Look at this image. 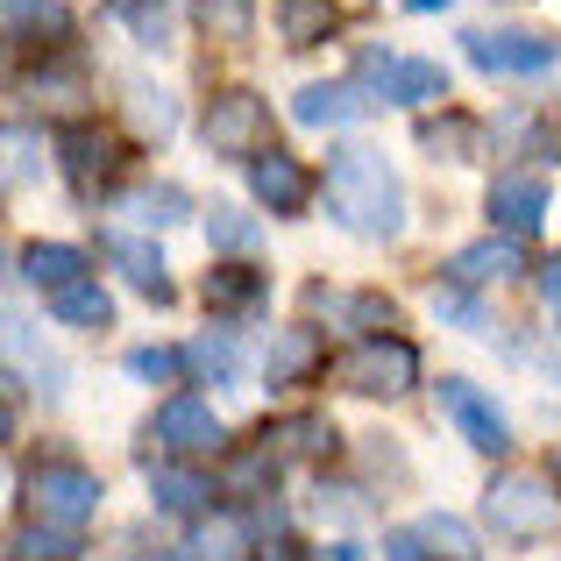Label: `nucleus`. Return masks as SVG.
<instances>
[{
	"label": "nucleus",
	"instance_id": "obj_26",
	"mask_svg": "<svg viewBox=\"0 0 561 561\" xmlns=\"http://www.w3.org/2000/svg\"><path fill=\"white\" fill-rule=\"evenodd\" d=\"M107 8H114V22H128L150 50L171 43V8H164V0H107Z\"/></svg>",
	"mask_w": 561,
	"mask_h": 561
},
{
	"label": "nucleus",
	"instance_id": "obj_25",
	"mask_svg": "<svg viewBox=\"0 0 561 561\" xmlns=\"http://www.w3.org/2000/svg\"><path fill=\"white\" fill-rule=\"evenodd\" d=\"M277 28H285V43H320L334 28V0H285Z\"/></svg>",
	"mask_w": 561,
	"mask_h": 561
},
{
	"label": "nucleus",
	"instance_id": "obj_33",
	"mask_svg": "<svg viewBox=\"0 0 561 561\" xmlns=\"http://www.w3.org/2000/svg\"><path fill=\"white\" fill-rule=\"evenodd\" d=\"M136 122L142 128H157V136H171V128H179V107H171V93H150V85H136Z\"/></svg>",
	"mask_w": 561,
	"mask_h": 561
},
{
	"label": "nucleus",
	"instance_id": "obj_3",
	"mask_svg": "<svg viewBox=\"0 0 561 561\" xmlns=\"http://www.w3.org/2000/svg\"><path fill=\"white\" fill-rule=\"evenodd\" d=\"M100 497L107 491H100V477L85 462H36L28 469V512L43 526H65L71 534V526H85L100 512Z\"/></svg>",
	"mask_w": 561,
	"mask_h": 561
},
{
	"label": "nucleus",
	"instance_id": "obj_6",
	"mask_svg": "<svg viewBox=\"0 0 561 561\" xmlns=\"http://www.w3.org/2000/svg\"><path fill=\"white\" fill-rule=\"evenodd\" d=\"M440 412L455 420V434H462L477 455H505L512 448V420L497 412V398L477 391L469 377H440Z\"/></svg>",
	"mask_w": 561,
	"mask_h": 561
},
{
	"label": "nucleus",
	"instance_id": "obj_31",
	"mask_svg": "<svg viewBox=\"0 0 561 561\" xmlns=\"http://www.w3.org/2000/svg\"><path fill=\"white\" fill-rule=\"evenodd\" d=\"M179 370H185L179 348H128V377H142V383H171Z\"/></svg>",
	"mask_w": 561,
	"mask_h": 561
},
{
	"label": "nucleus",
	"instance_id": "obj_5",
	"mask_svg": "<svg viewBox=\"0 0 561 561\" xmlns=\"http://www.w3.org/2000/svg\"><path fill=\"white\" fill-rule=\"evenodd\" d=\"M342 383H356L370 398H398L420 383V348L398 342V334H370V342H356L342 356Z\"/></svg>",
	"mask_w": 561,
	"mask_h": 561
},
{
	"label": "nucleus",
	"instance_id": "obj_4",
	"mask_svg": "<svg viewBox=\"0 0 561 561\" xmlns=\"http://www.w3.org/2000/svg\"><path fill=\"white\" fill-rule=\"evenodd\" d=\"M199 136H206L214 157H263L271 150V107H263L249 85H234V93H220L214 107H206Z\"/></svg>",
	"mask_w": 561,
	"mask_h": 561
},
{
	"label": "nucleus",
	"instance_id": "obj_7",
	"mask_svg": "<svg viewBox=\"0 0 561 561\" xmlns=\"http://www.w3.org/2000/svg\"><path fill=\"white\" fill-rule=\"evenodd\" d=\"M363 79H370L377 100H391V107H434V100H448V71H440L434 57H383V50H370L363 57Z\"/></svg>",
	"mask_w": 561,
	"mask_h": 561
},
{
	"label": "nucleus",
	"instance_id": "obj_16",
	"mask_svg": "<svg viewBox=\"0 0 561 561\" xmlns=\"http://www.w3.org/2000/svg\"><path fill=\"white\" fill-rule=\"evenodd\" d=\"M107 256L122 263V277L142 291V299L171 306V277H164V256H157L150 242H136V234H107Z\"/></svg>",
	"mask_w": 561,
	"mask_h": 561
},
{
	"label": "nucleus",
	"instance_id": "obj_2",
	"mask_svg": "<svg viewBox=\"0 0 561 561\" xmlns=\"http://www.w3.org/2000/svg\"><path fill=\"white\" fill-rule=\"evenodd\" d=\"M483 519H491L505 540H548L554 519H561V497H554V483L512 469V477H497L491 491H483Z\"/></svg>",
	"mask_w": 561,
	"mask_h": 561
},
{
	"label": "nucleus",
	"instance_id": "obj_17",
	"mask_svg": "<svg viewBox=\"0 0 561 561\" xmlns=\"http://www.w3.org/2000/svg\"><path fill=\"white\" fill-rule=\"evenodd\" d=\"M50 320H57V328H107V320H114V299L93 285V277H79L71 291H57V299H50Z\"/></svg>",
	"mask_w": 561,
	"mask_h": 561
},
{
	"label": "nucleus",
	"instance_id": "obj_34",
	"mask_svg": "<svg viewBox=\"0 0 561 561\" xmlns=\"http://www.w3.org/2000/svg\"><path fill=\"white\" fill-rule=\"evenodd\" d=\"M434 313H448V320H462L469 334H483V306L462 299V285H440V291H434Z\"/></svg>",
	"mask_w": 561,
	"mask_h": 561
},
{
	"label": "nucleus",
	"instance_id": "obj_1",
	"mask_svg": "<svg viewBox=\"0 0 561 561\" xmlns=\"http://www.w3.org/2000/svg\"><path fill=\"white\" fill-rule=\"evenodd\" d=\"M328 214H334V228L363 234V242H391V234L405 228V185H398V171L383 164V150H363V142L334 150Z\"/></svg>",
	"mask_w": 561,
	"mask_h": 561
},
{
	"label": "nucleus",
	"instance_id": "obj_29",
	"mask_svg": "<svg viewBox=\"0 0 561 561\" xmlns=\"http://www.w3.org/2000/svg\"><path fill=\"white\" fill-rule=\"evenodd\" d=\"M128 214L142 228H171V220H185V192L179 185H142V192H128Z\"/></svg>",
	"mask_w": 561,
	"mask_h": 561
},
{
	"label": "nucleus",
	"instance_id": "obj_15",
	"mask_svg": "<svg viewBox=\"0 0 561 561\" xmlns=\"http://www.w3.org/2000/svg\"><path fill=\"white\" fill-rule=\"evenodd\" d=\"M57 150H65V171H71V185H79V192H93V185L114 171V142L100 136L93 122L65 128V136H57Z\"/></svg>",
	"mask_w": 561,
	"mask_h": 561
},
{
	"label": "nucleus",
	"instance_id": "obj_19",
	"mask_svg": "<svg viewBox=\"0 0 561 561\" xmlns=\"http://www.w3.org/2000/svg\"><path fill=\"white\" fill-rule=\"evenodd\" d=\"M65 36L71 28V14L57 8V0H0V36Z\"/></svg>",
	"mask_w": 561,
	"mask_h": 561
},
{
	"label": "nucleus",
	"instance_id": "obj_41",
	"mask_svg": "<svg viewBox=\"0 0 561 561\" xmlns=\"http://www.w3.org/2000/svg\"><path fill=\"white\" fill-rule=\"evenodd\" d=\"M14 434V420H8V405H0V440H8Z\"/></svg>",
	"mask_w": 561,
	"mask_h": 561
},
{
	"label": "nucleus",
	"instance_id": "obj_27",
	"mask_svg": "<svg viewBox=\"0 0 561 561\" xmlns=\"http://www.w3.org/2000/svg\"><path fill=\"white\" fill-rule=\"evenodd\" d=\"M150 497L164 512H199L214 491H206V477H192V469H157V477H150Z\"/></svg>",
	"mask_w": 561,
	"mask_h": 561
},
{
	"label": "nucleus",
	"instance_id": "obj_23",
	"mask_svg": "<svg viewBox=\"0 0 561 561\" xmlns=\"http://www.w3.org/2000/svg\"><path fill=\"white\" fill-rule=\"evenodd\" d=\"M43 171V136L28 128H0V185H22Z\"/></svg>",
	"mask_w": 561,
	"mask_h": 561
},
{
	"label": "nucleus",
	"instance_id": "obj_10",
	"mask_svg": "<svg viewBox=\"0 0 561 561\" xmlns=\"http://www.w3.org/2000/svg\"><path fill=\"white\" fill-rule=\"evenodd\" d=\"M249 192H256L271 214H299L306 206V192H313V179H306V164L299 157H285V150H263V157H249Z\"/></svg>",
	"mask_w": 561,
	"mask_h": 561
},
{
	"label": "nucleus",
	"instance_id": "obj_9",
	"mask_svg": "<svg viewBox=\"0 0 561 561\" xmlns=\"http://www.w3.org/2000/svg\"><path fill=\"white\" fill-rule=\"evenodd\" d=\"M164 448H179V455H206V448H220L228 440V426H220V412L206 405V398H192V391H179V398H164L157 405V426H150Z\"/></svg>",
	"mask_w": 561,
	"mask_h": 561
},
{
	"label": "nucleus",
	"instance_id": "obj_18",
	"mask_svg": "<svg viewBox=\"0 0 561 561\" xmlns=\"http://www.w3.org/2000/svg\"><path fill=\"white\" fill-rule=\"evenodd\" d=\"M185 363H192V370H199L206 383H242V348H234V334H228V328H220V334L206 328L199 342L185 348Z\"/></svg>",
	"mask_w": 561,
	"mask_h": 561
},
{
	"label": "nucleus",
	"instance_id": "obj_38",
	"mask_svg": "<svg viewBox=\"0 0 561 561\" xmlns=\"http://www.w3.org/2000/svg\"><path fill=\"white\" fill-rule=\"evenodd\" d=\"M320 561H363L356 540H334V548H320Z\"/></svg>",
	"mask_w": 561,
	"mask_h": 561
},
{
	"label": "nucleus",
	"instance_id": "obj_14",
	"mask_svg": "<svg viewBox=\"0 0 561 561\" xmlns=\"http://www.w3.org/2000/svg\"><path fill=\"white\" fill-rule=\"evenodd\" d=\"M22 277L57 299V291H71L85 277V249H71V242H28L22 249Z\"/></svg>",
	"mask_w": 561,
	"mask_h": 561
},
{
	"label": "nucleus",
	"instance_id": "obj_30",
	"mask_svg": "<svg viewBox=\"0 0 561 561\" xmlns=\"http://www.w3.org/2000/svg\"><path fill=\"white\" fill-rule=\"evenodd\" d=\"M192 14H199V28H214V36H249V0H192Z\"/></svg>",
	"mask_w": 561,
	"mask_h": 561
},
{
	"label": "nucleus",
	"instance_id": "obj_39",
	"mask_svg": "<svg viewBox=\"0 0 561 561\" xmlns=\"http://www.w3.org/2000/svg\"><path fill=\"white\" fill-rule=\"evenodd\" d=\"M263 561H299V548H263Z\"/></svg>",
	"mask_w": 561,
	"mask_h": 561
},
{
	"label": "nucleus",
	"instance_id": "obj_35",
	"mask_svg": "<svg viewBox=\"0 0 561 561\" xmlns=\"http://www.w3.org/2000/svg\"><path fill=\"white\" fill-rule=\"evenodd\" d=\"M277 434H285L299 455H328L334 448V426H320V420H291V426H277Z\"/></svg>",
	"mask_w": 561,
	"mask_h": 561
},
{
	"label": "nucleus",
	"instance_id": "obj_12",
	"mask_svg": "<svg viewBox=\"0 0 561 561\" xmlns=\"http://www.w3.org/2000/svg\"><path fill=\"white\" fill-rule=\"evenodd\" d=\"M377 100L363 93V85H306L299 100H291V122L299 128H348V122H363Z\"/></svg>",
	"mask_w": 561,
	"mask_h": 561
},
{
	"label": "nucleus",
	"instance_id": "obj_22",
	"mask_svg": "<svg viewBox=\"0 0 561 561\" xmlns=\"http://www.w3.org/2000/svg\"><path fill=\"white\" fill-rule=\"evenodd\" d=\"M206 242L228 249V256H249V249L263 242V228H256V214H242V206H214V214H206Z\"/></svg>",
	"mask_w": 561,
	"mask_h": 561
},
{
	"label": "nucleus",
	"instance_id": "obj_21",
	"mask_svg": "<svg viewBox=\"0 0 561 561\" xmlns=\"http://www.w3.org/2000/svg\"><path fill=\"white\" fill-rule=\"evenodd\" d=\"M320 363V334L313 328H285L271 342V383H291V377H306Z\"/></svg>",
	"mask_w": 561,
	"mask_h": 561
},
{
	"label": "nucleus",
	"instance_id": "obj_20",
	"mask_svg": "<svg viewBox=\"0 0 561 561\" xmlns=\"http://www.w3.org/2000/svg\"><path fill=\"white\" fill-rule=\"evenodd\" d=\"M477 142H483V128L462 122V114H448V122H426V128H420V150H426V157H448V164H469V157H477Z\"/></svg>",
	"mask_w": 561,
	"mask_h": 561
},
{
	"label": "nucleus",
	"instance_id": "obj_40",
	"mask_svg": "<svg viewBox=\"0 0 561 561\" xmlns=\"http://www.w3.org/2000/svg\"><path fill=\"white\" fill-rule=\"evenodd\" d=\"M142 561H179V548H157V554H142Z\"/></svg>",
	"mask_w": 561,
	"mask_h": 561
},
{
	"label": "nucleus",
	"instance_id": "obj_8",
	"mask_svg": "<svg viewBox=\"0 0 561 561\" xmlns=\"http://www.w3.org/2000/svg\"><path fill=\"white\" fill-rule=\"evenodd\" d=\"M462 43H469V65L491 71V79H512V71H548L554 57H561V43L526 36V28H477V36H462Z\"/></svg>",
	"mask_w": 561,
	"mask_h": 561
},
{
	"label": "nucleus",
	"instance_id": "obj_36",
	"mask_svg": "<svg viewBox=\"0 0 561 561\" xmlns=\"http://www.w3.org/2000/svg\"><path fill=\"white\" fill-rule=\"evenodd\" d=\"M383 561H426L420 526H412V534H391V540H383Z\"/></svg>",
	"mask_w": 561,
	"mask_h": 561
},
{
	"label": "nucleus",
	"instance_id": "obj_43",
	"mask_svg": "<svg viewBox=\"0 0 561 561\" xmlns=\"http://www.w3.org/2000/svg\"><path fill=\"white\" fill-rule=\"evenodd\" d=\"M554 477H561V455H554Z\"/></svg>",
	"mask_w": 561,
	"mask_h": 561
},
{
	"label": "nucleus",
	"instance_id": "obj_32",
	"mask_svg": "<svg viewBox=\"0 0 561 561\" xmlns=\"http://www.w3.org/2000/svg\"><path fill=\"white\" fill-rule=\"evenodd\" d=\"M22 554H28V561H65V554H71V534H65V526H43V519H36V526H22Z\"/></svg>",
	"mask_w": 561,
	"mask_h": 561
},
{
	"label": "nucleus",
	"instance_id": "obj_13",
	"mask_svg": "<svg viewBox=\"0 0 561 561\" xmlns=\"http://www.w3.org/2000/svg\"><path fill=\"white\" fill-rule=\"evenodd\" d=\"M448 277L455 285H505V277H519V242L512 234H483V242L455 249Z\"/></svg>",
	"mask_w": 561,
	"mask_h": 561
},
{
	"label": "nucleus",
	"instance_id": "obj_24",
	"mask_svg": "<svg viewBox=\"0 0 561 561\" xmlns=\"http://www.w3.org/2000/svg\"><path fill=\"white\" fill-rule=\"evenodd\" d=\"M256 299H263L256 271H206V306H220V313H249Z\"/></svg>",
	"mask_w": 561,
	"mask_h": 561
},
{
	"label": "nucleus",
	"instance_id": "obj_37",
	"mask_svg": "<svg viewBox=\"0 0 561 561\" xmlns=\"http://www.w3.org/2000/svg\"><path fill=\"white\" fill-rule=\"evenodd\" d=\"M540 299H548L554 313H561V256H554V263H540Z\"/></svg>",
	"mask_w": 561,
	"mask_h": 561
},
{
	"label": "nucleus",
	"instance_id": "obj_42",
	"mask_svg": "<svg viewBox=\"0 0 561 561\" xmlns=\"http://www.w3.org/2000/svg\"><path fill=\"white\" fill-rule=\"evenodd\" d=\"M405 8H420V14H426V8H440V0H405Z\"/></svg>",
	"mask_w": 561,
	"mask_h": 561
},
{
	"label": "nucleus",
	"instance_id": "obj_11",
	"mask_svg": "<svg viewBox=\"0 0 561 561\" xmlns=\"http://www.w3.org/2000/svg\"><path fill=\"white\" fill-rule=\"evenodd\" d=\"M491 220L519 242V234H534L540 220H548V185L534 179V171H512V179L491 185Z\"/></svg>",
	"mask_w": 561,
	"mask_h": 561
},
{
	"label": "nucleus",
	"instance_id": "obj_28",
	"mask_svg": "<svg viewBox=\"0 0 561 561\" xmlns=\"http://www.w3.org/2000/svg\"><path fill=\"white\" fill-rule=\"evenodd\" d=\"M420 540H426V548H440V561H477V534H469L462 519H448V512H426Z\"/></svg>",
	"mask_w": 561,
	"mask_h": 561
}]
</instances>
